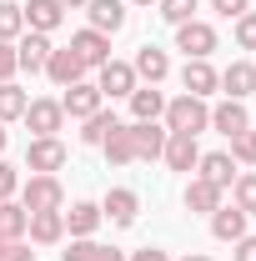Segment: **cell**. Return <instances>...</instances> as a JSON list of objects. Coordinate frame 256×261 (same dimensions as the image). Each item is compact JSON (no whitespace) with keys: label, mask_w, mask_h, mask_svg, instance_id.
Listing matches in <instances>:
<instances>
[{"label":"cell","mask_w":256,"mask_h":261,"mask_svg":"<svg viewBox=\"0 0 256 261\" xmlns=\"http://www.w3.org/2000/svg\"><path fill=\"white\" fill-rule=\"evenodd\" d=\"M100 151H106V161H111V166H131V161H136V151H131V130H126V121H121V126H116L111 136H106V141H100Z\"/></svg>","instance_id":"obj_28"},{"label":"cell","mask_w":256,"mask_h":261,"mask_svg":"<svg viewBox=\"0 0 256 261\" xmlns=\"http://www.w3.org/2000/svg\"><path fill=\"white\" fill-rule=\"evenodd\" d=\"M20 206L25 211H65L61 176H31V181H20Z\"/></svg>","instance_id":"obj_2"},{"label":"cell","mask_w":256,"mask_h":261,"mask_svg":"<svg viewBox=\"0 0 256 261\" xmlns=\"http://www.w3.org/2000/svg\"><path fill=\"white\" fill-rule=\"evenodd\" d=\"M251 91H256V65L251 61H231L221 70V96L226 100H246Z\"/></svg>","instance_id":"obj_20"},{"label":"cell","mask_w":256,"mask_h":261,"mask_svg":"<svg viewBox=\"0 0 256 261\" xmlns=\"http://www.w3.org/2000/svg\"><path fill=\"white\" fill-rule=\"evenodd\" d=\"M100 106H106V96H100L96 81H75V86H65V96H61V111L70 116V121H86V116H96Z\"/></svg>","instance_id":"obj_6"},{"label":"cell","mask_w":256,"mask_h":261,"mask_svg":"<svg viewBox=\"0 0 256 261\" xmlns=\"http://www.w3.org/2000/svg\"><path fill=\"white\" fill-rule=\"evenodd\" d=\"M61 10H86V0H61Z\"/></svg>","instance_id":"obj_44"},{"label":"cell","mask_w":256,"mask_h":261,"mask_svg":"<svg viewBox=\"0 0 256 261\" xmlns=\"http://www.w3.org/2000/svg\"><path fill=\"white\" fill-rule=\"evenodd\" d=\"M25 226H31V211L20 201H0V241H25Z\"/></svg>","instance_id":"obj_26"},{"label":"cell","mask_w":256,"mask_h":261,"mask_svg":"<svg viewBox=\"0 0 256 261\" xmlns=\"http://www.w3.org/2000/svg\"><path fill=\"white\" fill-rule=\"evenodd\" d=\"M231 206L246 211V216H256V171H241V176L231 181Z\"/></svg>","instance_id":"obj_30"},{"label":"cell","mask_w":256,"mask_h":261,"mask_svg":"<svg viewBox=\"0 0 256 261\" xmlns=\"http://www.w3.org/2000/svg\"><path fill=\"white\" fill-rule=\"evenodd\" d=\"M96 261H126V251H121V246H100Z\"/></svg>","instance_id":"obj_42"},{"label":"cell","mask_w":256,"mask_h":261,"mask_svg":"<svg viewBox=\"0 0 256 261\" xmlns=\"http://www.w3.org/2000/svg\"><path fill=\"white\" fill-rule=\"evenodd\" d=\"M196 176L211 181V186H221V191H231V181H236L241 171H236V161H231V151H206V156L196 161Z\"/></svg>","instance_id":"obj_15"},{"label":"cell","mask_w":256,"mask_h":261,"mask_svg":"<svg viewBox=\"0 0 256 261\" xmlns=\"http://www.w3.org/2000/svg\"><path fill=\"white\" fill-rule=\"evenodd\" d=\"M20 196V166L0 161V201H15Z\"/></svg>","instance_id":"obj_36"},{"label":"cell","mask_w":256,"mask_h":261,"mask_svg":"<svg viewBox=\"0 0 256 261\" xmlns=\"http://www.w3.org/2000/svg\"><path fill=\"white\" fill-rule=\"evenodd\" d=\"M86 20H91V31L116 35L126 25V0H86Z\"/></svg>","instance_id":"obj_17"},{"label":"cell","mask_w":256,"mask_h":261,"mask_svg":"<svg viewBox=\"0 0 256 261\" xmlns=\"http://www.w3.org/2000/svg\"><path fill=\"white\" fill-rule=\"evenodd\" d=\"M45 75L56 81V86H75V81H86V61L70 50V45H61V50H50V61H45Z\"/></svg>","instance_id":"obj_16"},{"label":"cell","mask_w":256,"mask_h":261,"mask_svg":"<svg viewBox=\"0 0 256 261\" xmlns=\"http://www.w3.org/2000/svg\"><path fill=\"white\" fill-rule=\"evenodd\" d=\"M231 161H236V166H256V130L231 136Z\"/></svg>","instance_id":"obj_33"},{"label":"cell","mask_w":256,"mask_h":261,"mask_svg":"<svg viewBox=\"0 0 256 261\" xmlns=\"http://www.w3.org/2000/svg\"><path fill=\"white\" fill-rule=\"evenodd\" d=\"M25 106H31V96L15 86V81H0V121L10 126V121H20L25 116Z\"/></svg>","instance_id":"obj_29"},{"label":"cell","mask_w":256,"mask_h":261,"mask_svg":"<svg viewBox=\"0 0 256 261\" xmlns=\"http://www.w3.org/2000/svg\"><path fill=\"white\" fill-rule=\"evenodd\" d=\"M221 45V35L211 20H186L176 25V50H186V61H211V50Z\"/></svg>","instance_id":"obj_3"},{"label":"cell","mask_w":256,"mask_h":261,"mask_svg":"<svg viewBox=\"0 0 256 261\" xmlns=\"http://www.w3.org/2000/svg\"><path fill=\"white\" fill-rule=\"evenodd\" d=\"M70 50L86 61V70H100V65L111 61V35H100V31H91V25H86V31L70 35Z\"/></svg>","instance_id":"obj_12"},{"label":"cell","mask_w":256,"mask_h":261,"mask_svg":"<svg viewBox=\"0 0 256 261\" xmlns=\"http://www.w3.org/2000/svg\"><path fill=\"white\" fill-rule=\"evenodd\" d=\"M96 86H100V96H106V100H126L131 91L141 86V81H136L131 61H116V56H111V61L96 70Z\"/></svg>","instance_id":"obj_5"},{"label":"cell","mask_w":256,"mask_h":261,"mask_svg":"<svg viewBox=\"0 0 256 261\" xmlns=\"http://www.w3.org/2000/svg\"><path fill=\"white\" fill-rule=\"evenodd\" d=\"M126 5H161V0H126Z\"/></svg>","instance_id":"obj_46"},{"label":"cell","mask_w":256,"mask_h":261,"mask_svg":"<svg viewBox=\"0 0 256 261\" xmlns=\"http://www.w3.org/2000/svg\"><path fill=\"white\" fill-rule=\"evenodd\" d=\"M131 151H136V161H161V151H166V126L161 121H131Z\"/></svg>","instance_id":"obj_8"},{"label":"cell","mask_w":256,"mask_h":261,"mask_svg":"<svg viewBox=\"0 0 256 261\" xmlns=\"http://www.w3.org/2000/svg\"><path fill=\"white\" fill-rule=\"evenodd\" d=\"M251 65H256V61H251Z\"/></svg>","instance_id":"obj_48"},{"label":"cell","mask_w":256,"mask_h":261,"mask_svg":"<svg viewBox=\"0 0 256 261\" xmlns=\"http://www.w3.org/2000/svg\"><path fill=\"white\" fill-rule=\"evenodd\" d=\"M20 121H25V126L35 130V136H61V126H65V111H61V100H31Z\"/></svg>","instance_id":"obj_14"},{"label":"cell","mask_w":256,"mask_h":261,"mask_svg":"<svg viewBox=\"0 0 256 261\" xmlns=\"http://www.w3.org/2000/svg\"><path fill=\"white\" fill-rule=\"evenodd\" d=\"M246 221H251L246 211H236V206H226V201H221V206L211 211V236L231 246V241H241V236H246Z\"/></svg>","instance_id":"obj_22"},{"label":"cell","mask_w":256,"mask_h":261,"mask_svg":"<svg viewBox=\"0 0 256 261\" xmlns=\"http://www.w3.org/2000/svg\"><path fill=\"white\" fill-rule=\"evenodd\" d=\"M20 35H25V10H20L15 0H0V40L15 45Z\"/></svg>","instance_id":"obj_31"},{"label":"cell","mask_w":256,"mask_h":261,"mask_svg":"<svg viewBox=\"0 0 256 261\" xmlns=\"http://www.w3.org/2000/svg\"><path fill=\"white\" fill-rule=\"evenodd\" d=\"M100 216H106L111 226H136V216H141V196L131 191V186H111L106 201H100Z\"/></svg>","instance_id":"obj_7"},{"label":"cell","mask_w":256,"mask_h":261,"mask_svg":"<svg viewBox=\"0 0 256 261\" xmlns=\"http://www.w3.org/2000/svg\"><path fill=\"white\" fill-rule=\"evenodd\" d=\"M221 186H211V181H201V176H191L186 181V211H196V216H211L216 206H221Z\"/></svg>","instance_id":"obj_25"},{"label":"cell","mask_w":256,"mask_h":261,"mask_svg":"<svg viewBox=\"0 0 256 261\" xmlns=\"http://www.w3.org/2000/svg\"><path fill=\"white\" fill-rule=\"evenodd\" d=\"M156 10H161V20H166V25H186V20H196L201 0H161Z\"/></svg>","instance_id":"obj_32"},{"label":"cell","mask_w":256,"mask_h":261,"mask_svg":"<svg viewBox=\"0 0 256 261\" xmlns=\"http://www.w3.org/2000/svg\"><path fill=\"white\" fill-rule=\"evenodd\" d=\"M100 241H91V236H70V246L61 251V261H96Z\"/></svg>","instance_id":"obj_34"},{"label":"cell","mask_w":256,"mask_h":261,"mask_svg":"<svg viewBox=\"0 0 256 261\" xmlns=\"http://www.w3.org/2000/svg\"><path fill=\"white\" fill-rule=\"evenodd\" d=\"M161 126L171 130V136H201V130H211V106L201 96H171L166 100V111H161Z\"/></svg>","instance_id":"obj_1"},{"label":"cell","mask_w":256,"mask_h":261,"mask_svg":"<svg viewBox=\"0 0 256 261\" xmlns=\"http://www.w3.org/2000/svg\"><path fill=\"white\" fill-rule=\"evenodd\" d=\"M116 126H121V121H116V111H106V106H100L96 116H86V121H81V146H100Z\"/></svg>","instance_id":"obj_27"},{"label":"cell","mask_w":256,"mask_h":261,"mask_svg":"<svg viewBox=\"0 0 256 261\" xmlns=\"http://www.w3.org/2000/svg\"><path fill=\"white\" fill-rule=\"evenodd\" d=\"M0 261H35V251H31V241H10Z\"/></svg>","instance_id":"obj_40"},{"label":"cell","mask_w":256,"mask_h":261,"mask_svg":"<svg viewBox=\"0 0 256 261\" xmlns=\"http://www.w3.org/2000/svg\"><path fill=\"white\" fill-rule=\"evenodd\" d=\"M131 70H136V81H141V86H161V81L171 75V56H166L161 45H141V50H136V61H131Z\"/></svg>","instance_id":"obj_11"},{"label":"cell","mask_w":256,"mask_h":261,"mask_svg":"<svg viewBox=\"0 0 256 261\" xmlns=\"http://www.w3.org/2000/svg\"><path fill=\"white\" fill-rule=\"evenodd\" d=\"M61 216H65V231H70V236H96V226L106 221V216H100V201H75Z\"/></svg>","instance_id":"obj_23"},{"label":"cell","mask_w":256,"mask_h":261,"mask_svg":"<svg viewBox=\"0 0 256 261\" xmlns=\"http://www.w3.org/2000/svg\"><path fill=\"white\" fill-rule=\"evenodd\" d=\"M5 246H10V241H0V256H5Z\"/></svg>","instance_id":"obj_47"},{"label":"cell","mask_w":256,"mask_h":261,"mask_svg":"<svg viewBox=\"0 0 256 261\" xmlns=\"http://www.w3.org/2000/svg\"><path fill=\"white\" fill-rule=\"evenodd\" d=\"M20 10H25V31L56 35V31L65 25V10H61V0H25Z\"/></svg>","instance_id":"obj_13"},{"label":"cell","mask_w":256,"mask_h":261,"mask_svg":"<svg viewBox=\"0 0 256 261\" xmlns=\"http://www.w3.org/2000/svg\"><path fill=\"white\" fill-rule=\"evenodd\" d=\"M211 130H221L226 141H231V136H241V130H251L246 100H221V106H211Z\"/></svg>","instance_id":"obj_19"},{"label":"cell","mask_w":256,"mask_h":261,"mask_svg":"<svg viewBox=\"0 0 256 261\" xmlns=\"http://www.w3.org/2000/svg\"><path fill=\"white\" fill-rule=\"evenodd\" d=\"M161 161L171 166V171H186V176H191L196 161H201V146H196V136H171V130H166V151H161Z\"/></svg>","instance_id":"obj_18"},{"label":"cell","mask_w":256,"mask_h":261,"mask_svg":"<svg viewBox=\"0 0 256 261\" xmlns=\"http://www.w3.org/2000/svg\"><path fill=\"white\" fill-rule=\"evenodd\" d=\"M181 91H186V96H216V91H221V70H216V65L211 61H186L181 65Z\"/></svg>","instance_id":"obj_9"},{"label":"cell","mask_w":256,"mask_h":261,"mask_svg":"<svg viewBox=\"0 0 256 261\" xmlns=\"http://www.w3.org/2000/svg\"><path fill=\"white\" fill-rule=\"evenodd\" d=\"M126 261H171V251H161V246H141V251H131Z\"/></svg>","instance_id":"obj_41"},{"label":"cell","mask_w":256,"mask_h":261,"mask_svg":"<svg viewBox=\"0 0 256 261\" xmlns=\"http://www.w3.org/2000/svg\"><path fill=\"white\" fill-rule=\"evenodd\" d=\"M35 246H61L65 241V216L61 211H31V226H25Z\"/></svg>","instance_id":"obj_21"},{"label":"cell","mask_w":256,"mask_h":261,"mask_svg":"<svg viewBox=\"0 0 256 261\" xmlns=\"http://www.w3.org/2000/svg\"><path fill=\"white\" fill-rule=\"evenodd\" d=\"M15 70H20V65H15V45H10V40H0V81H10Z\"/></svg>","instance_id":"obj_39"},{"label":"cell","mask_w":256,"mask_h":261,"mask_svg":"<svg viewBox=\"0 0 256 261\" xmlns=\"http://www.w3.org/2000/svg\"><path fill=\"white\" fill-rule=\"evenodd\" d=\"M61 166H65L61 136H31V146H25V171H31V176H56Z\"/></svg>","instance_id":"obj_4"},{"label":"cell","mask_w":256,"mask_h":261,"mask_svg":"<svg viewBox=\"0 0 256 261\" xmlns=\"http://www.w3.org/2000/svg\"><path fill=\"white\" fill-rule=\"evenodd\" d=\"M181 261H211V256H201V251H186V256H181Z\"/></svg>","instance_id":"obj_45"},{"label":"cell","mask_w":256,"mask_h":261,"mask_svg":"<svg viewBox=\"0 0 256 261\" xmlns=\"http://www.w3.org/2000/svg\"><path fill=\"white\" fill-rule=\"evenodd\" d=\"M5 146H10V130H5V121H0V156H5Z\"/></svg>","instance_id":"obj_43"},{"label":"cell","mask_w":256,"mask_h":261,"mask_svg":"<svg viewBox=\"0 0 256 261\" xmlns=\"http://www.w3.org/2000/svg\"><path fill=\"white\" fill-rule=\"evenodd\" d=\"M126 100H131V121H161V111H166L161 86H136Z\"/></svg>","instance_id":"obj_24"},{"label":"cell","mask_w":256,"mask_h":261,"mask_svg":"<svg viewBox=\"0 0 256 261\" xmlns=\"http://www.w3.org/2000/svg\"><path fill=\"white\" fill-rule=\"evenodd\" d=\"M231 35H236V45H241V50H256V10H246V15H236V25H231Z\"/></svg>","instance_id":"obj_35"},{"label":"cell","mask_w":256,"mask_h":261,"mask_svg":"<svg viewBox=\"0 0 256 261\" xmlns=\"http://www.w3.org/2000/svg\"><path fill=\"white\" fill-rule=\"evenodd\" d=\"M231 261H256V236L246 231L241 241H231Z\"/></svg>","instance_id":"obj_38"},{"label":"cell","mask_w":256,"mask_h":261,"mask_svg":"<svg viewBox=\"0 0 256 261\" xmlns=\"http://www.w3.org/2000/svg\"><path fill=\"white\" fill-rule=\"evenodd\" d=\"M211 10L226 15V20H236V15H246V10H251V0H211Z\"/></svg>","instance_id":"obj_37"},{"label":"cell","mask_w":256,"mask_h":261,"mask_svg":"<svg viewBox=\"0 0 256 261\" xmlns=\"http://www.w3.org/2000/svg\"><path fill=\"white\" fill-rule=\"evenodd\" d=\"M50 35H40V31H25L20 40H15V65L20 70H31V75H40L45 70V61H50Z\"/></svg>","instance_id":"obj_10"}]
</instances>
